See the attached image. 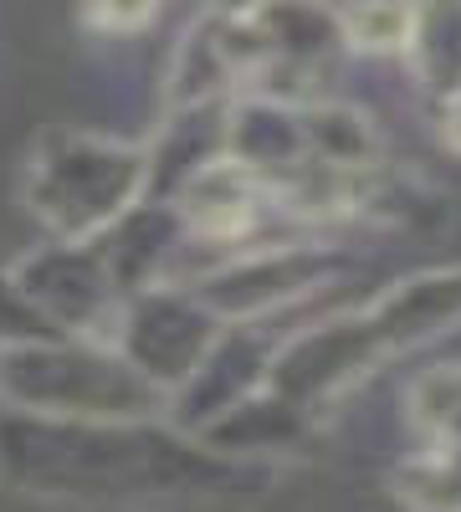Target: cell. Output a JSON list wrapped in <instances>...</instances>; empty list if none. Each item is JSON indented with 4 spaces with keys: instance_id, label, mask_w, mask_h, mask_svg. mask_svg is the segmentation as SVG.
<instances>
[{
    "instance_id": "1",
    "label": "cell",
    "mask_w": 461,
    "mask_h": 512,
    "mask_svg": "<svg viewBox=\"0 0 461 512\" xmlns=\"http://www.w3.org/2000/svg\"><path fill=\"white\" fill-rule=\"evenodd\" d=\"M349 26H354V36L364 41V47H400L405 41V31H410V11L405 6H359L354 16H349Z\"/></svg>"
},
{
    "instance_id": "2",
    "label": "cell",
    "mask_w": 461,
    "mask_h": 512,
    "mask_svg": "<svg viewBox=\"0 0 461 512\" xmlns=\"http://www.w3.org/2000/svg\"><path fill=\"white\" fill-rule=\"evenodd\" d=\"M456 139H461V128H456Z\"/></svg>"
}]
</instances>
